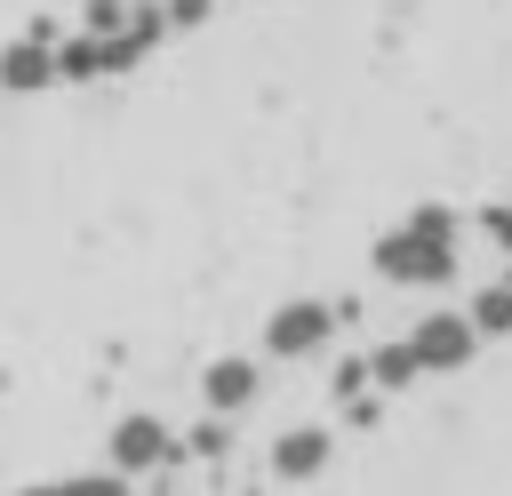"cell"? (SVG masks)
Listing matches in <instances>:
<instances>
[{"label":"cell","instance_id":"52a82bcc","mask_svg":"<svg viewBox=\"0 0 512 496\" xmlns=\"http://www.w3.org/2000/svg\"><path fill=\"white\" fill-rule=\"evenodd\" d=\"M416 376H424V368H416L408 336H392V344H376V352H368V384H376L384 400H392V392H416Z\"/></svg>","mask_w":512,"mask_h":496},{"label":"cell","instance_id":"4fadbf2b","mask_svg":"<svg viewBox=\"0 0 512 496\" xmlns=\"http://www.w3.org/2000/svg\"><path fill=\"white\" fill-rule=\"evenodd\" d=\"M160 16H168V32H200L216 16V0H160Z\"/></svg>","mask_w":512,"mask_h":496},{"label":"cell","instance_id":"7a4b0ae2","mask_svg":"<svg viewBox=\"0 0 512 496\" xmlns=\"http://www.w3.org/2000/svg\"><path fill=\"white\" fill-rule=\"evenodd\" d=\"M336 296H288V304H272V320H264V360H320L328 344H336Z\"/></svg>","mask_w":512,"mask_h":496},{"label":"cell","instance_id":"8fae6325","mask_svg":"<svg viewBox=\"0 0 512 496\" xmlns=\"http://www.w3.org/2000/svg\"><path fill=\"white\" fill-rule=\"evenodd\" d=\"M352 392H368V352H344V360H336V368H328V400H336V408H344V400H352Z\"/></svg>","mask_w":512,"mask_h":496},{"label":"cell","instance_id":"3957f363","mask_svg":"<svg viewBox=\"0 0 512 496\" xmlns=\"http://www.w3.org/2000/svg\"><path fill=\"white\" fill-rule=\"evenodd\" d=\"M56 88V16H32L0 48V96H48Z\"/></svg>","mask_w":512,"mask_h":496},{"label":"cell","instance_id":"30bf717a","mask_svg":"<svg viewBox=\"0 0 512 496\" xmlns=\"http://www.w3.org/2000/svg\"><path fill=\"white\" fill-rule=\"evenodd\" d=\"M464 224H472V232H480L496 256H512V200H488V208H472Z\"/></svg>","mask_w":512,"mask_h":496},{"label":"cell","instance_id":"6da1fadb","mask_svg":"<svg viewBox=\"0 0 512 496\" xmlns=\"http://www.w3.org/2000/svg\"><path fill=\"white\" fill-rule=\"evenodd\" d=\"M456 240H464V216L448 208V200H416L376 248H368V264H376V280H392V288H448L456 280Z\"/></svg>","mask_w":512,"mask_h":496},{"label":"cell","instance_id":"ba28073f","mask_svg":"<svg viewBox=\"0 0 512 496\" xmlns=\"http://www.w3.org/2000/svg\"><path fill=\"white\" fill-rule=\"evenodd\" d=\"M232 424H240V416H224V408H208V416H200L192 432H176V440H184V456H200V464H224V456H232V440H240Z\"/></svg>","mask_w":512,"mask_h":496},{"label":"cell","instance_id":"8992f818","mask_svg":"<svg viewBox=\"0 0 512 496\" xmlns=\"http://www.w3.org/2000/svg\"><path fill=\"white\" fill-rule=\"evenodd\" d=\"M328 456H336V432L328 424H288L280 440H272V480H320L328 472Z\"/></svg>","mask_w":512,"mask_h":496},{"label":"cell","instance_id":"7c38bea8","mask_svg":"<svg viewBox=\"0 0 512 496\" xmlns=\"http://www.w3.org/2000/svg\"><path fill=\"white\" fill-rule=\"evenodd\" d=\"M128 16H136V0H88V8H80V24H88V32H120Z\"/></svg>","mask_w":512,"mask_h":496},{"label":"cell","instance_id":"5bb4252c","mask_svg":"<svg viewBox=\"0 0 512 496\" xmlns=\"http://www.w3.org/2000/svg\"><path fill=\"white\" fill-rule=\"evenodd\" d=\"M504 288H512V272H504Z\"/></svg>","mask_w":512,"mask_h":496},{"label":"cell","instance_id":"5b68a950","mask_svg":"<svg viewBox=\"0 0 512 496\" xmlns=\"http://www.w3.org/2000/svg\"><path fill=\"white\" fill-rule=\"evenodd\" d=\"M264 400V368L248 360V352H216L208 368H200V408H224V416H248Z\"/></svg>","mask_w":512,"mask_h":496},{"label":"cell","instance_id":"277c9868","mask_svg":"<svg viewBox=\"0 0 512 496\" xmlns=\"http://www.w3.org/2000/svg\"><path fill=\"white\" fill-rule=\"evenodd\" d=\"M408 352H416L424 376H456V368H472L480 328H472V312H424V320L408 328Z\"/></svg>","mask_w":512,"mask_h":496},{"label":"cell","instance_id":"9c48e42d","mask_svg":"<svg viewBox=\"0 0 512 496\" xmlns=\"http://www.w3.org/2000/svg\"><path fill=\"white\" fill-rule=\"evenodd\" d=\"M464 312H472V328H480V336H512V288H504V280H496V288H480Z\"/></svg>","mask_w":512,"mask_h":496}]
</instances>
